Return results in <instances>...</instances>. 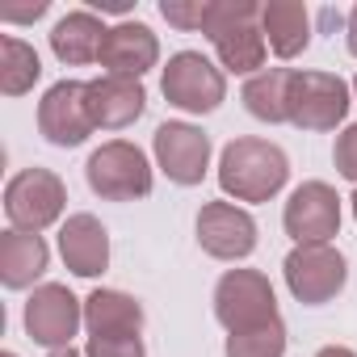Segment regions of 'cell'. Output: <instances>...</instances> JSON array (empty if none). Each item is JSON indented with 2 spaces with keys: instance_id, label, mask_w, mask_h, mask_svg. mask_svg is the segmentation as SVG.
<instances>
[{
  "instance_id": "33",
  "label": "cell",
  "mask_w": 357,
  "mask_h": 357,
  "mask_svg": "<svg viewBox=\"0 0 357 357\" xmlns=\"http://www.w3.org/2000/svg\"><path fill=\"white\" fill-rule=\"evenodd\" d=\"M353 97H357V80H353Z\"/></svg>"
},
{
  "instance_id": "10",
  "label": "cell",
  "mask_w": 357,
  "mask_h": 357,
  "mask_svg": "<svg viewBox=\"0 0 357 357\" xmlns=\"http://www.w3.org/2000/svg\"><path fill=\"white\" fill-rule=\"evenodd\" d=\"M80 324H84V303L68 286H59V282L34 286V294L26 303V332H30V340L47 344V349H68L72 336L80 332Z\"/></svg>"
},
{
  "instance_id": "4",
  "label": "cell",
  "mask_w": 357,
  "mask_h": 357,
  "mask_svg": "<svg viewBox=\"0 0 357 357\" xmlns=\"http://www.w3.org/2000/svg\"><path fill=\"white\" fill-rule=\"evenodd\" d=\"M84 176H89V190L97 198H105V202H135V198H147L151 194V164L126 139L101 143L89 155Z\"/></svg>"
},
{
  "instance_id": "24",
  "label": "cell",
  "mask_w": 357,
  "mask_h": 357,
  "mask_svg": "<svg viewBox=\"0 0 357 357\" xmlns=\"http://www.w3.org/2000/svg\"><path fill=\"white\" fill-rule=\"evenodd\" d=\"M84 357H147L143 336H89Z\"/></svg>"
},
{
  "instance_id": "3",
  "label": "cell",
  "mask_w": 357,
  "mask_h": 357,
  "mask_svg": "<svg viewBox=\"0 0 357 357\" xmlns=\"http://www.w3.org/2000/svg\"><path fill=\"white\" fill-rule=\"evenodd\" d=\"M215 319L227 328V336L282 319L269 278L261 269H227L215 286Z\"/></svg>"
},
{
  "instance_id": "20",
  "label": "cell",
  "mask_w": 357,
  "mask_h": 357,
  "mask_svg": "<svg viewBox=\"0 0 357 357\" xmlns=\"http://www.w3.org/2000/svg\"><path fill=\"white\" fill-rule=\"evenodd\" d=\"M84 328H89V336H139L143 307H139V298H130L122 290H93L84 298Z\"/></svg>"
},
{
  "instance_id": "16",
  "label": "cell",
  "mask_w": 357,
  "mask_h": 357,
  "mask_svg": "<svg viewBox=\"0 0 357 357\" xmlns=\"http://www.w3.org/2000/svg\"><path fill=\"white\" fill-rule=\"evenodd\" d=\"M59 252L76 278H97L109 265V231L93 215H72L59 227Z\"/></svg>"
},
{
  "instance_id": "9",
  "label": "cell",
  "mask_w": 357,
  "mask_h": 357,
  "mask_svg": "<svg viewBox=\"0 0 357 357\" xmlns=\"http://www.w3.org/2000/svg\"><path fill=\"white\" fill-rule=\"evenodd\" d=\"M155 164L172 185H202L211 168V135L194 122H160L151 135Z\"/></svg>"
},
{
  "instance_id": "29",
  "label": "cell",
  "mask_w": 357,
  "mask_h": 357,
  "mask_svg": "<svg viewBox=\"0 0 357 357\" xmlns=\"http://www.w3.org/2000/svg\"><path fill=\"white\" fill-rule=\"evenodd\" d=\"M315 357H357V353H353V349H344V344H324Z\"/></svg>"
},
{
  "instance_id": "1",
  "label": "cell",
  "mask_w": 357,
  "mask_h": 357,
  "mask_svg": "<svg viewBox=\"0 0 357 357\" xmlns=\"http://www.w3.org/2000/svg\"><path fill=\"white\" fill-rule=\"evenodd\" d=\"M202 34L211 38L219 63L236 76H261L265 72V30H261V5L252 0H206Z\"/></svg>"
},
{
  "instance_id": "19",
  "label": "cell",
  "mask_w": 357,
  "mask_h": 357,
  "mask_svg": "<svg viewBox=\"0 0 357 357\" xmlns=\"http://www.w3.org/2000/svg\"><path fill=\"white\" fill-rule=\"evenodd\" d=\"M261 30L278 59H294L311 43V13L303 0H269L261 5Z\"/></svg>"
},
{
  "instance_id": "22",
  "label": "cell",
  "mask_w": 357,
  "mask_h": 357,
  "mask_svg": "<svg viewBox=\"0 0 357 357\" xmlns=\"http://www.w3.org/2000/svg\"><path fill=\"white\" fill-rule=\"evenodd\" d=\"M43 76V63H38V51L22 38H5L0 43V93L5 97H22L38 84Z\"/></svg>"
},
{
  "instance_id": "17",
  "label": "cell",
  "mask_w": 357,
  "mask_h": 357,
  "mask_svg": "<svg viewBox=\"0 0 357 357\" xmlns=\"http://www.w3.org/2000/svg\"><path fill=\"white\" fill-rule=\"evenodd\" d=\"M105 30H109V26H105L93 9H76V13H68V17L55 22V30H51V51H55V59L68 63V68L97 63L101 43H105Z\"/></svg>"
},
{
  "instance_id": "14",
  "label": "cell",
  "mask_w": 357,
  "mask_h": 357,
  "mask_svg": "<svg viewBox=\"0 0 357 357\" xmlns=\"http://www.w3.org/2000/svg\"><path fill=\"white\" fill-rule=\"evenodd\" d=\"M97 63L105 68V76L143 80V72H151L160 63V43H155V34L143 22H118V26L105 30Z\"/></svg>"
},
{
  "instance_id": "2",
  "label": "cell",
  "mask_w": 357,
  "mask_h": 357,
  "mask_svg": "<svg viewBox=\"0 0 357 357\" xmlns=\"http://www.w3.org/2000/svg\"><path fill=\"white\" fill-rule=\"evenodd\" d=\"M290 181V160L278 143L244 135L231 139L219 155V185L236 202H269Z\"/></svg>"
},
{
  "instance_id": "6",
  "label": "cell",
  "mask_w": 357,
  "mask_h": 357,
  "mask_svg": "<svg viewBox=\"0 0 357 357\" xmlns=\"http://www.w3.org/2000/svg\"><path fill=\"white\" fill-rule=\"evenodd\" d=\"M68 206V185L51 168H22L13 181L5 185V215L13 223V231H47L51 223H59Z\"/></svg>"
},
{
  "instance_id": "5",
  "label": "cell",
  "mask_w": 357,
  "mask_h": 357,
  "mask_svg": "<svg viewBox=\"0 0 357 357\" xmlns=\"http://www.w3.org/2000/svg\"><path fill=\"white\" fill-rule=\"evenodd\" d=\"M349 114V84L336 72H294L286 93V122L298 130H336Z\"/></svg>"
},
{
  "instance_id": "23",
  "label": "cell",
  "mask_w": 357,
  "mask_h": 357,
  "mask_svg": "<svg viewBox=\"0 0 357 357\" xmlns=\"http://www.w3.org/2000/svg\"><path fill=\"white\" fill-rule=\"evenodd\" d=\"M227 357H286V324H261L252 332L227 336Z\"/></svg>"
},
{
  "instance_id": "28",
  "label": "cell",
  "mask_w": 357,
  "mask_h": 357,
  "mask_svg": "<svg viewBox=\"0 0 357 357\" xmlns=\"http://www.w3.org/2000/svg\"><path fill=\"white\" fill-rule=\"evenodd\" d=\"M344 38H349V55L357 59V5H353L349 17H344Z\"/></svg>"
},
{
  "instance_id": "15",
  "label": "cell",
  "mask_w": 357,
  "mask_h": 357,
  "mask_svg": "<svg viewBox=\"0 0 357 357\" xmlns=\"http://www.w3.org/2000/svg\"><path fill=\"white\" fill-rule=\"evenodd\" d=\"M147 109V93L143 80L130 76H97L89 80V114L97 130H126L130 122H139Z\"/></svg>"
},
{
  "instance_id": "27",
  "label": "cell",
  "mask_w": 357,
  "mask_h": 357,
  "mask_svg": "<svg viewBox=\"0 0 357 357\" xmlns=\"http://www.w3.org/2000/svg\"><path fill=\"white\" fill-rule=\"evenodd\" d=\"M43 13H47V0H38V5H30V9H0L5 22H38Z\"/></svg>"
},
{
  "instance_id": "30",
  "label": "cell",
  "mask_w": 357,
  "mask_h": 357,
  "mask_svg": "<svg viewBox=\"0 0 357 357\" xmlns=\"http://www.w3.org/2000/svg\"><path fill=\"white\" fill-rule=\"evenodd\" d=\"M47 357H84V353H80V349H72V344H68V349H51V353H47Z\"/></svg>"
},
{
  "instance_id": "7",
  "label": "cell",
  "mask_w": 357,
  "mask_h": 357,
  "mask_svg": "<svg viewBox=\"0 0 357 357\" xmlns=\"http://www.w3.org/2000/svg\"><path fill=\"white\" fill-rule=\"evenodd\" d=\"M168 105H176L181 114H211L223 105L227 97V80L223 72L202 55V51H176L164 68V80H160Z\"/></svg>"
},
{
  "instance_id": "32",
  "label": "cell",
  "mask_w": 357,
  "mask_h": 357,
  "mask_svg": "<svg viewBox=\"0 0 357 357\" xmlns=\"http://www.w3.org/2000/svg\"><path fill=\"white\" fill-rule=\"evenodd\" d=\"M0 357H17V353H0Z\"/></svg>"
},
{
  "instance_id": "26",
  "label": "cell",
  "mask_w": 357,
  "mask_h": 357,
  "mask_svg": "<svg viewBox=\"0 0 357 357\" xmlns=\"http://www.w3.org/2000/svg\"><path fill=\"white\" fill-rule=\"evenodd\" d=\"M160 13H164V22H168V26H176V30H202L206 0H194V5H176V0H164Z\"/></svg>"
},
{
  "instance_id": "25",
  "label": "cell",
  "mask_w": 357,
  "mask_h": 357,
  "mask_svg": "<svg viewBox=\"0 0 357 357\" xmlns=\"http://www.w3.org/2000/svg\"><path fill=\"white\" fill-rule=\"evenodd\" d=\"M332 164H336V172L344 176V181H353V185H357V122H353V126H344V130L336 135Z\"/></svg>"
},
{
  "instance_id": "12",
  "label": "cell",
  "mask_w": 357,
  "mask_h": 357,
  "mask_svg": "<svg viewBox=\"0 0 357 357\" xmlns=\"http://www.w3.org/2000/svg\"><path fill=\"white\" fill-rule=\"evenodd\" d=\"M282 227L294 244H328L340 231V198L328 181H303L286 211H282Z\"/></svg>"
},
{
  "instance_id": "8",
  "label": "cell",
  "mask_w": 357,
  "mask_h": 357,
  "mask_svg": "<svg viewBox=\"0 0 357 357\" xmlns=\"http://www.w3.org/2000/svg\"><path fill=\"white\" fill-rule=\"evenodd\" d=\"M282 273H286L290 294L298 303H307V307L332 303L344 290V282H349V265H344V257L332 244H298L286 257Z\"/></svg>"
},
{
  "instance_id": "11",
  "label": "cell",
  "mask_w": 357,
  "mask_h": 357,
  "mask_svg": "<svg viewBox=\"0 0 357 357\" xmlns=\"http://www.w3.org/2000/svg\"><path fill=\"white\" fill-rule=\"evenodd\" d=\"M38 130L55 147H80L97 126L89 114V84L84 80H59L38 101Z\"/></svg>"
},
{
  "instance_id": "18",
  "label": "cell",
  "mask_w": 357,
  "mask_h": 357,
  "mask_svg": "<svg viewBox=\"0 0 357 357\" xmlns=\"http://www.w3.org/2000/svg\"><path fill=\"white\" fill-rule=\"evenodd\" d=\"M51 265V248L34 231H5L0 236V282L5 290H26L34 286Z\"/></svg>"
},
{
  "instance_id": "13",
  "label": "cell",
  "mask_w": 357,
  "mask_h": 357,
  "mask_svg": "<svg viewBox=\"0 0 357 357\" xmlns=\"http://www.w3.org/2000/svg\"><path fill=\"white\" fill-rule=\"evenodd\" d=\"M198 244L215 261H244L257 248V223L236 202H206L198 211Z\"/></svg>"
},
{
  "instance_id": "21",
  "label": "cell",
  "mask_w": 357,
  "mask_h": 357,
  "mask_svg": "<svg viewBox=\"0 0 357 357\" xmlns=\"http://www.w3.org/2000/svg\"><path fill=\"white\" fill-rule=\"evenodd\" d=\"M290 76H294V68H265L261 76H252V80L244 84V105H248V114L261 118V122H269V126L286 122Z\"/></svg>"
},
{
  "instance_id": "31",
  "label": "cell",
  "mask_w": 357,
  "mask_h": 357,
  "mask_svg": "<svg viewBox=\"0 0 357 357\" xmlns=\"http://www.w3.org/2000/svg\"><path fill=\"white\" fill-rule=\"evenodd\" d=\"M349 202H353V219H357V190H353V198H349Z\"/></svg>"
}]
</instances>
